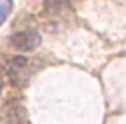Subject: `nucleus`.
Segmentation results:
<instances>
[{
    "instance_id": "1",
    "label": "nucleus",
    "mask_w": 126,
    "mask_h": 124,
    "mask_svg": "<svg viewBox=\"0 0 126 124\" xmlns=\"http://www.w3.org/2000/svg\"><path fill=\"white\" fill-rule=\"evenodd\" d=\"M31 61L24 56H15L5 65V74L15 86H24L31 77Z\"/></svg>"
},
{
    "instance_id": "2",
    "label": "nucleus",
    "mask_w": 126,
    "mask_h": 124,
    "mask_svg": "<svg viewBox=\"0 0 126 124\" xmlns=\"http://www.w3.org/2000/svg\"><path fill=\"white\" fill-rule=\"evenodd\" d=\"M9 43L13 45V49H16V50L29 52V50H34L40 43H42V36H40V32L34 31V29H25V31L11 34Z\"/></svg>"
},
{
    "instance_id": "3",
    "label": "nucleus",
    "mask_w": 126,
    "mask_h": 124,
    "mask_svg": "<svg viewBox=\"0 0 126 124\" xmlns=\"http://www.w3.org/2000/svg\"><path fill=\"white\" fill-rule=\"evenodd\" d=\"M5 121L9 124H24L25 122V111L18 101H9L5 104Z\"/></svg>"
},
{
    "instance_id": "4",
    "label": "nucleus",
    "mask_w": 126,
    "mask_h": 124,
    "mask_svg": "<svg viewBox=\"0 0 126 124\" xmlns=\"http://www.w3.org/2000/svg\"><path fill=\"white\" fill-rule=\"evenodd\" d=\"M68 5V0H43V7L47 13H60L61 9H65Z\"/></svg>"
},
{
    "instance_id": "5",
    "label": "nucleus",
    "mask_w": 126,
    "mask_h": 124,
    "mask_svg": "<svg viewBox=\"0 0 126 124\" xmlns=\"http://www.w3.org/2000/svg\"><path fill=\"white\" fill-rule=\"evenodd\" d=\"M11 9H13V0H2L0 2V25L7 20Z\"/></svg>"
},
{
    "instance_id": "6",
    "label": "nucleus",
    "mask_w": 126,
    "mask_h": 124,
    "mask_svg": "<svg viewBox=\"0 0 126 124\" xmlns=\"http://www.w3.org/2000/svg\"><path fill=\"white\" fill-rule=\"evenodd\" d=\"M2 86H4V76L0 74V92H2Z\"/></svg>"
}]
</instances>
